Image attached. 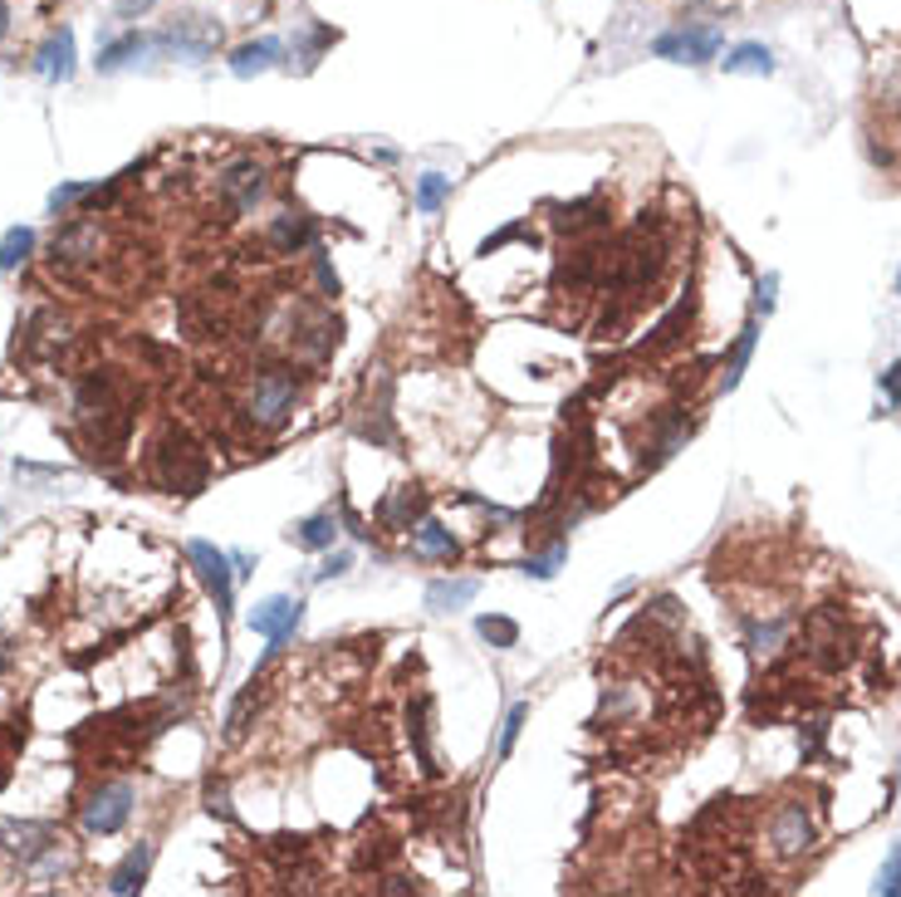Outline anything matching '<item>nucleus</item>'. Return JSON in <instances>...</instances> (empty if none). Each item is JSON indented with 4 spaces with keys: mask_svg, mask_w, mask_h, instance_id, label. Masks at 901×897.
Instances as JSON below:
<instances>
[{
    "mask_svg": "<svg viewBox=\"0 0 901 897\" xmlns=\"http://www.w3.org/2000/svg\"><path fill=\"white\" fill-rule=\"evenodd\" d=\"M74 423L84 441L104 457H118V447L133 431V388L118 368H94L74 388Z\"/></svg>",
    "mask_w": 901,
    "mask_h": 897,
    "instance_id": "1",
    "label": "nucleus"
},
{
    "mask_svg": "<svg viewBox=\"0 0 901 897\" xmlns=\"http://www.w3.org/2000/svg\"><path fill=\"white\" fill-rule=\"evenodd\" d=\"M294 403H300V378H294L290 363H260L245 383V423L250 431H280L294 417Z\"/></svg>",
    "mask_w": 901,
    "mask_h": 897,
    "instance_id": "2",
    "label": "nucleus"
},
{
    "mask_svg": "<svg viewBox=\"0 0 901 897\" xmlns=\"http://www.w3.org/2000/svg\"><path fill=\"white\" fill-rule=\"evenodd\" d=\"M207 451L191 441V431H181V427H167L163 437H157V447H153V481L163 486V491H172V496H197L201 486H207Z\"/></svg>",
    "mask_w": 901,
    "mask_h": 897,
    "instance_id": "3",
    "label": "nucleus"
},
{
    "mask_svg": "<svg viewBox=\"0 0 901 897\" xmlns=\"http://www.w3.org/2000/svg\"><path fill=\"white\" fill-rule=\"evenodd\" d=\"M153 50L172 54V60H187V64H201V60H211V54L221 50V20L197 15V10H187V15H172V20H167V25L153 35Z\"/></svg>",
    "mask_w": 901,
    "mask_h": 897,
    "instance_id": "4",
    "label": "nucleus"
},
{
    "mask_svg": "<svg viewBox=\"0 0 901 897\" xmlns=\"http://www.w3.org/2000/svg\"><path fill=\"white\" fill-rule=\"evenodd\" d=\"M804 647L808 657H814L824 672H842V667L852 663V638H848V623H842V613L838 608H818V613H808V623H804Z\"/></svg>",
    "mask_w": 901,
    "mask_h": 897,
    "instance_id": "5",
    "label": "nucleus"
},
{
    "mask_svg": "<svg viewBox=\"0 0 901 897\" xmlns=\"http://www.w3.org/2000/svg\"><path fill=\"white\" fill-rule=\"evenodd\" d=\"M270 191V173L255 163V157H235L231 167H221V177H216V201H221L231 216H250L265 201Z\"/></svg>",
    "mask_w": 901,
    "mask_h": 897,
    "instance_id": "6",
    "label": "nucleus"
},
{
    "mask_svg": "<svg viewBox=\"0 0 901 897\" xmlns=\"http://www.w3.org/2000/svg\"><path fill=\"white\" fill-rule=\"evenodd\" d=\"M338 344V320L318 304H294V320H290V354L294 358H328Z\"/></svg>",
    "mask_w": 901,
    "mask_h": 897,
    "instance_id": "7",
    "label": "nucleus"
},
{
    "mask_svg": "<svg viewBox=\"0 0 901 897\" xmlns=\"http://www.w3.org/2000/svg\"><path fill=\"white\" fill-rule=\"evenodd\" d=\"M104 226L94 221V216H78V221L70 226H60L54 231V241H50V260H54V270H78V265H94L98 255H104Z\"/></svg>",
    "mask_w": 901,
    "mask_h": 897,
    "instance_id": "8",
    "label": "nucleus"
},
{
    "mask_svg": "<svg viewBox=\"0 0 901 897\" xmlns=\"http://www.w3.org/2000/svg\"><path fill=\"white\" fill-rule=\"evenodd\" d=\"M133 804H138V790H133L128 780H108V785H98L84 800V828L88 834H98V838L118 834V828L128 824Z\"/></svg>",
    "mask_w": 901,
    "mask_h": 897,
    "instance_id": "9",
    "label": "nucleus"
},
{
    "mask_svg": "<svg viewBox=\"0 0 901 897\" xmlns=\"http://www.w3.org/2000/svg\"><path fill=\"white\" fill-rule=\"evenodd\" d=\"M187 560L197 564L201 584L211 588L221 623H231V598H235V570H231V554L216 550V544H207V540H191V544H187Z\"/></svg>",
    "mask_w": 901,
    "mask_h": 897,
    "instance_id": "10",
    "label": "nucleus"
},
{
    "mask_svg": "<svg viewBox=\"0 0 901 897\" xmlns=\"http://www.w3.org/2000/svg\"><path fill=\"white\" fill-rule=\"evenodd\" d=\"M721 30L715 25H677L667 30V35L652 40V54H661V60H681V64H711L715 54H721Z\"/></svg>",
    "mask_w": 901,
    "mask_h": 897,
    "instance_id": "11",
    "label": "nucleus"
},
{
    "mask_svg": "<svg viewBox=\"0 0 901 897\" xmlns=\"http://www.w3.org/2000/svg\"><path fill=\"white\" fill-rule=\"evenodd\" d=\"M54 844H60V838H54L50 824H40V820H0V854L15 858L20 868H35Z\"/></svg>",
    "mask_w": 901,
    "mask_h": 897,
    "instance_id": "12",
    "label": "nucleus"
},
{
    "mask_svg": "<svg viewBox=\"0 0 901 897\" xmlns=\"http://www.w3.org/2000/svg\"><path fill=\"white\" fill-rule=\"evenodd\" d=\"M769 844H774V854H779V858L808 854V848H814V814H808L798 800L779 804V810H774V820H769Z\"/></svg>",
    "mask_w": 901,
    "mask_h": 897,
    "instance_id": "13",
    "label": "nucleus"
},
{
    "mask_svg": "<svg viewBox=\"0 0 901 897\" xmlns=\"http://www.w3.org/2000/svg\"><path fill=\"white\" fill-rule=\"evenodd\" d=\"M300 613H304V604L300 598H290V594H275V598H265L255 613H250V628L260 633L265 643H275V647H284L294 638V628H300Z\"/></svg>",
    "mask_w": 901,
    "mask_h": 897,
    "instance_id": "14",
    "label": "nucleus"
},
{
    "mask_svg": "<svg viewBox=\"0 0 901 897\" xmlns=\"http://www.w3.org/2000/svg\"><path fill=\"white\" fill-rule=\"evenodd\" d=\"M431 510V496L421 486H397L392 496L378 505V525L383 530H417Z\"/></svg>",
    "mask_w": 901,
    "mask_h": 897,
    "instance_id": "15",
    "label": "nucleus"
},
{
    "mask_svg": "<svg viewBox=\"0 0 901 897\" xmlns=\"http://www.w3.org/2000/svg\"><path fill=\"white\" fill-rule=\"evenodd\" d=\"M265 246L275 255H300L314 246V221L304 211H275L265 226Z\"/></svg>",
    "mask_w": 901,
    "mask_h": 897,
    "instance_id": "16",
    "label": "nucleus"
},
{
    "mask_svg": "<svg viewBox=\"0 0 901 897\" xmlns=\"http://www.w3.org/2000/svg\"><path fill=\"white\" fill-rule=\"evenodd\" d=\"M608 216H612V207H608V197H584V201H568V207H554V226L564 236H593V231H608Z\"/></svg>",
    "mask_w": 901,
    "mask_h": 897,
    "instance_id": "17",
    "label": "nucleus"
},
{
    "mask_svg": "<svg viewBox=\"0 0 901 897\" xmlns=\"http://www.w3.org/2000/svg\"><path fill=\"white\" fill-rule=\"evenodd\" d=\"M407 736H412L421 775H437L441 765H437V751H431V697L427 691H417V697L407 701Z\"/></svg>",
    "mask_w": 901,
    "mask_h": 897,
    "instance_id": "18",
    "label": "nucleus"
},
{
    "mask_svg": "<svg viewBox=\"0 0 901 897\" xmlns=\"http://www.w3.org/2000/svg\"><path fill=\"white\" fill-rule=\"evenodd\" d=\"M35 74L50 84H64L74 74V30H54L50 40L35 50Z\"/></svg>",
    "mask_w": 901,
    "mask_h": 897,
    "instance_id": "19",
    "label": "nucleus"
},
{
    "mask_svg": "<svg viewBox=\"0 0 901 897\" xmlns=\"http://www.w3.org/2000/svg\"><path fill=\"white\" fill-rule=\"evenodd\" d=\"M280 54H284L280 40H250V44H241V50H231V74L235 79H255V74L275 70Z\"/></svg>",
    "mask_w": 901,
    "mask_h": 897,
    "instance_id": "20",
    "label": "nucleus"
},
{
    "mask_svg": "<svg viewBox=\"0 0 901 897\" xmlns=\"http://www.w3.org/2000/svg\"><path fill=\"white\" fill-rule=\"evenodd\" d=\"M147 868H153V844H138L128 858L118 863V868L108 873V893L113 897H128V893H143L147 883Z\"/></svg>",
    "mask_w": 901,
    "mask_h": 897,
    "instance_id": "21",
    "label": "nucleus"
},
{
    "mask_svg": "<svg viewBox=\"0 0 901 897\" xmlns=\"http://www.w3.org/2000/svg\"><path fill=\"white\" fill-rule=\"evenodd\" d=\"M475 594H481L475 578H437V584H427V608L431 613H455V608L471 604Z\"/></svg>",
    "mask_w": 901,
    "mask_h": 897,
    "instance_id": "22",
    "label": "nucleus"
},
{
    "mask_svg": "<svg viewBox=\"0 0 901 897\" xmlns=\"http://www.w3.org/2000/svg\"><path fill=\"white\" fill-rule=\"evenodd\" d=\"M334 535H338V520L328 515V510H318V515H304L300 525L290 530V540L300 544V550H310V554L334 550Z\"/></svg>",
    "mask_w": 901,
    "mask_h": 897,
    "instance_id": "23",
    "label": "nucleus"
},
{
    "mask_svg": "<svg viewBox=\"0 0 901 897\" xmlns=\"http://www.w3.org/2000/svg\"><path fill=\"white\" fill-rule=\"evenodd\" d=\"M412 544H417V554H427V560H447V564L461 554V540H455L447 525H437V520H421V525L412 530Z\"/></svg>",
    "mask_w": 901,
    "mask_h": 897,
    "instance_id": "24",
    "label": "nucleus"
},
{
    "mask_svg": "<svg viewBox=\"0 0 901 897\" xmlns=\"http://www.w3.org/2000/svg\"><path fill=\"white\" fill-rule=\"evenodd\" d=\"M143 50H153V40L138 35V30H128L123 40H113V44H104V50H98V74H118L123 64H133Z\"/></svg>",
    "mask_w": 901,
    "mask_h": 897,
    "instance_id": "25",
    "label": "nucleus"
},
{
    "mask_svg": "<svg viewBox=\"0 0 901 897\" xmlns=\"http://www.w3.org/2000/svg\"><path fill=\"white\" fill-rule=\"evenodd\" d=\"M721 64H725V74H759V79L774 74V54L764 44H735Z\"/></svg>",
    "mask_w": 901,
    "mask_h": 897,
    "instance_id": "26",
    "label": "nucleus"
},
{
    "mask_svg": "<svg viewBox=\"0 0 901 897\" xmlns=\"http://www.w3.org/2000/svg\"><path fill=\"white\" fill-rule=\"evenodd\" d=\"M30 251H35V231H30V226H10V231L0 236V270L15 275V270L30 260Z\"/></svg>",
    "mask_w": 901,
    "mask_h": 897,
    "instance_id": "27",
    "label": "nucleus"
},
{
    "mask_svg": "<svg viewBox=\"0 0 901 897\" xmlns=\"http://www.w3.org/2000/svg\"><path fill=\"white\" fill-rule=\"evenodd\" d=\"M755 338H759V324L750 320L745 328H740V338H735V348H730V363H725V393L730 388H740V378H745V368H750V354H755Z\"/></svg>",
    "mask_w": 901,
    "mask_h": 897,
    "instance_id": "28",
    "label": "nucleus"
},
{
    "mask_svg": "<svg viewBox=\"0 0 901 897\" xmlns=\"http://www.w3.org/2000/svg\"><path fill=\"white\" fill-rule=\"evenodd\" d=\"M255 707H260V672H250L245 691L235 697V707H231V721H226V736H231V741H241V736L250 731V717H255Z\"/></svg>",
    "mask_w": 901,
    "mask_h": 897,
    "instance_id": "29",
    "label": "nucleus"
},
{
    "mask_svg": "<svg viewBox=\"0 0 901 897\" xmlns=\"http://www.w3.org/2000/svg\"><path fill=\"white\" fill-rule=\"evenodd\" d=\"M687 320H691V310L687 304H677V310L667 314L657 328H652V338L642 344V354H661V348H677L681 344V328H687Z\"/></svg>",
    "mask_w": 901,
    "mask_h": 897,
    "instance_id": "30",
    "label": "nucleus"
},
{
    "mask_svg": "<svg viewBox=\"0 0 901 897\" xmlns=\"http://www.w3.org/2000/svg\"><path fill=\"white\" fill-rule=\"evenodd\" d=\"M447 197H451V177H441V173H421L417 177V207L427 216L447 207Z\"/></svg>",
    "mask_w": 901,
    "mask_h": 897,
    "instance_id": "31",
    "label": "nucleus"
},
{
    "mask_svg": "<svg viewBox=\"0 0 901 897\" xmlns=\"http://www.w3.org/2000/svg\"><path fill=\"white\" fill-rule=\"evenodd\" d=\"M475 633H481L490 647H515V643H520V623H515V618H500V613H485V618H475Z\"/></svg>",
    "mask_w": 901,
    "mask_h": 897,
    "instance_id": "32",
    "label": "nucleus"
},
{
    "mask_svg": "<svg viewBox=\"0 0 901 897\" xmlns=\"http://www.w3.org/2000/svg\"><path fill=\"white\" fill-rule=\"evenodd\" d=\"M564 560H568V544H564V540H554L544 554H530V560H524V574H534V578H554Z\"/></svg>",
    "mask_w": 901,
    "mask_h": 897,
    "instance_id": "33",
    "label": "nucleus"
},
{
    "mask_svg": "<svg viewBox=\"0 0 901 897\" xmlns=\"http://www.w3.org/2000/svg\"><path fill=\"white\" fill-rule=\"evenodd\" d=\"M510 241H530V221H510V226H500L495 236H485V241H481V255H495V251H505Z\"/></svg>",
    "mask_w": 901,
    "mask_h": 897,
    "instance_id": "34",
    "label": "nucleus"
},
{
    "mask_svg": "<svg viewBox=\"0 0 901 897\" xmlns=\"http://www.w3.org/2000/svg\"><path fill=\"white\" fill-rule=\"evenodd\" d=\"M524 721H530V707H510L505 711V726H500V755H510L515 751V741H520V731H524Z\"/></svg>",
    "mask_w": 901,
    "mask_h": 897,
    "instance_id": "35",
    "label": "nucleus"
},
{
    "mask_svg": "<svg viewBox=\"0 0 901 897\" xmlns=\"http://www.w3.org/2000/svg\"><path fill=\"white\" fill-rule=\"evenodd\" d=\"M877 893L882 897H897L901 893V844L887 854V863H882V873H877Z\"/></svg>",
    "mask_w": 901,
    "mask_h": 897,
    "instance_id": "36",
    "label": "nucleus"
},
{
    "mask_svg": "<svg viewBox=\"0 0 901 897\" xmlns=\"http://www.w3.org/2000/svg\"><path fill=\"white\" fill-rule=\"evenodd\" d=\"M779 638H784V623H755V628H750V647H755V653H774Z\"/></svg>",
    "mask_w": 901,
    "mask_h": 897,
    "instance_id": "37",
    "label": "nucleus"
},
{
    "mask_svg": "<svg viewBox=\"0 0 901 897\" xmlns=\"http://www.w3.org/2000/svg\"><path fill=\"white\" fill-rule=\"evenodd\" d=\"M378 893L402 897V893H421V883H417V878H407V873H383V878H378Z\"/></svg>",
    "mask_w": 901,
    "mask_h": 897,
    "instance_id": "38",
    "label": "nucleus"
},
{
    "mask_svg": "<svg viewBox=\"0 0 901 897\" xmlns=\"http://www.w3.org/2000/svg\"><path fill=\"white\" fill-rule=\"evenodd\" d=\"M84 191H88L84 181H64V187H54V191H50V211H64V207H74V201L84 197Z\"/></svg>",
    "mask_w": 901,
    "mask_h": 897,
    "instance_id": "39",
    "label": "nucleus"
},
{
    "mask_svg": "<svg viewBox=\"0 0 901 897\" xmlns=\"http://www.w3.org/2000/svg\"><path fill=\"white\" fill-rule=\"evenodd\" d=\"M348 564H353V554H344V550H338V554H328V560L318 564V570H314V578H318V584H324V578H338V574H348Z\"/></svg>",
    "mask_w": 901,
    "mask_h": 897,
    "instance_id": "40",
    "label": "nucleus"
},
{
    "mask_svg": "<svg viewBox=\"0 0 901 897\" xmlns=\"http://www.w3.org/2000/svg\"><path fill=\"white\" fill-rule=\"evenodd\" d=\"M207 810L221 814V820H231V794H226V785H216V780L207 785Z\"/></svg>",
    "mask_w": 901,
    "mask_h": 897,
    "instance_id": "41",
    "label": "nucleus"
},
{
    "mask_svg": "<svg viewBox=\"0 0 901 897\" xmlns=\"http://www.w3.org/2000/svg\"><path fill=\"white\" fill-rule=\"evenodd\" d=\"M882 393H887V407H897V403H901V358L882 373Z\"/></svg>",
    "mask_w": 901,
    "mask_h": 897,
    "instance_id": "42",
    "label": "nucleus"
},
{
    "mask_svg": "<svg viewBox=\"0 0 901 897\" xmlns=\"http://www.w3.org/2000/svg\"><path fill=\"white\" fill-rule=\"evenodd\" d=\"M153 6H157V0H113V10H118V20H143Z\"/></svg>",
    "mask_w": 901,
    "mask_h": 897,
    "instance_id": "43",
    "label": "nucleus"
},
{
    "mask_svg": "<svg viewBox=\"0 0 901 897\" xmlns=\"http://www.w3.org/2000/svg\"><path fill=\"white\" fill-rule=\"evenodd\" d=\"M774 290H779V275H764V280H759V300H755L764 314L774 310Z\"/></svg>",
    "mask_w": 901,
    "mask_h": 897,
    "instance_id": "44",
    "label": "nucleus"
},
{
    "mask_svg": "<svg viewBox=\"0 0 901 897\" xmlns=\"http://www.w3.org/2000/svg\"><path fill=\"white\" fill-rule=\"evenodd\" d=\"M314 270H318V285H324L328 294H338V275L328 270V260H324V255H314Z\"/></svg>",
    "mask_w": 901,
    "mask_h": 897,
    "instance_id": "45",
    "label": "nucleus"
},
{
    "mask_svg": "<svg viewBox=\"0 0 901 897\" xmlns=\"http://www.w3.org/2000/svg\"><path fill=\"white\" fill-rule=\"evenodd\" d=\"M344 525H348V530H353V535H358V540H368V535H373V530H363V520H358V515H353V510H348V505H344Z\"/></svg>",
    "mask_w": 901,
    "mask_h": 897,
    "instance_id": "46",
    "label": "nucleus"
},
{
    "mask_svg": "<svg viewBox=\"0 0 901 897\" xmlns=\"http://www.w3.org/2000/svg\"><path fill=\"white\" fill-rule=\"evenodd\" d=\"M35 320L44 324V314H35ZM50 328H64V320H60V314H50ZM44 344H50V348H54V344H64V334H60V338H54V334H44Z\"/></svg>",
    "mask_w": 901,
    "mask_h": 897,
    "instance_id": "47",
    "label": "nucleus"
},
{
    "mask_svg": "<svg viewBox=\"0 0 901 897\" xmlns=\"http://www.w3.org/2000/svg\"><path fill=\"white\" fill-rule=\"evenodd\" d=\"M6 30H10V6L0 0V35H6Z\"/></svg>",
    "mask_w": 901,
    "mask_h": 897,
    "instance_id": "48",
    "label": "nucleus"
}]
</instances>
